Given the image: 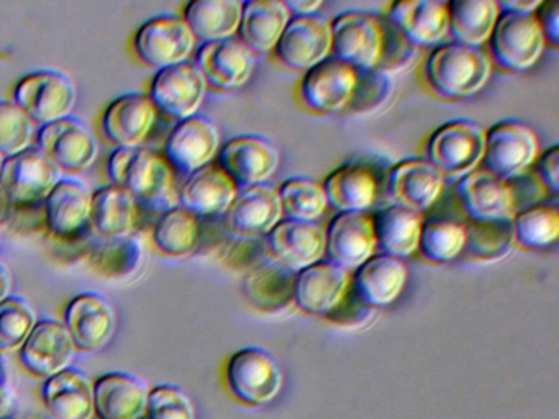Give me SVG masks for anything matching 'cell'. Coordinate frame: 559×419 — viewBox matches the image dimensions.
Listing matches in <instances>:
<instances>
[{"instance_id":"6da1fadb","label":"cell","mask_w":559,"mask_h":419,"mask_svg":"<svg viewBox=\"0 0 559 419\" xmlns=\"http://www.w3.org/2000/svg\"><path fill=\"white\" fill-rule=\"evenodd\" d=\"M107 172L140 206L166 210L178 206L176 173L165 157L148 147H117L107 160Z\"/></svg>"},{"instance_id":"7a4b0ae2","label":"cell","mask_w":559,"mask_h":419,"mask_svg":"<svg viewBox=\"0 0 559 419\" xmlns=\"http://www.w3.org/2000/svg\"><path fill=\"white\" fill-rule=\"evenodd\" d=\"M492 64L479 48L448 43L428 56L425 79L444 98H466L477 94L489 81Z\"/></svg>"},{"instance_id":"3957f363","label":"cell","mask_w":559,"mask_h":419,"mask_svg":"<svg viewBox=\"0 0 559 419\" xmlns=\"http://www.w3.org/2000/svg\"><path fill=\"white\" fill-rule=\"evenodd\" d=\"M58 182L60 170L34 146L4 157L0 169V195L5 205L19 212L44 206Z\"/></svg>"},{"instance_id":"277c9868","label":"cell","mask_w":559,"mask_h":419,"mask_svg":"<svg viewBox=\"0 0 559 419\" xmlns=\"http://www.w3.org/2000/svg\"><path fill=\"white\" fill-rule=\"evenodd\" d=\"M227 385L238 402L266 406L280 396L284 373L280 362L263 347H245L230 357L225 370Z\"/></svg>"},{"instance_id":"5b68a950","label":"cell","mask_w":559,"mask_h":419,"mask_svg":"<svg viewBox=\"0 0 559 419\" xmlns=\"http://www.w3.org/2000/svg\"><path fill=\"white\" fill-rule=\"evenodd\" d=\"M332 52L355 71H369L381 64L388 29L368 13H343L332 23Z\"/></svg>"},{"instance_id":"8992f818","label":"cell","mask_w":559,"mask_h":419,"mask_svg":"<svg viewBox=\"0 0 559 419\" xmlns=\"http://www.w3.org/2000/svg\"><path fill=\"white\" fill-rule=\"evenodd\" d=\"M486 130L467 120L441 124L427 144V163L443 176H466L484 156Z\"/></svg>"},{"instance_id":"52a82bcc","label":"cell","mask_w":559,"mask_h":419,"mask_svg":"<svg viewBox=\"0 0 559 419\" xmlns=\"http://www.w3.org/2000/svg\"><path fill=\"white\" fill-rule=\"evenodd\" d=\"M538 156V137L533 128L520 121L507 120L486 131L483 170L503 180L525 172Z\"/></svg>"},{"instance_id":"ba28073f","label":"cell","mask_w":559,"mask_h":419,"mask_svg":"<svg viewBox=\"0 0 559 419\" xmlns=\"http://www.w3.org/2000/svg\"><path fill=\"white\" fill-rule=\"evenodd\" d=\"M14 101L34 123L44 127L71 113L76 104V87L63 72H32L15 85Z\"/></svg>"},{"instance_id":"9c48e42d","label":"cell","mask_w":559,"mask_h":419,"mask_svg":"<svg viewBox=\"0 0 559 419\" xmlns=\"http://www.w3.org/2000/svg\"><path fill=\"white\" fill-rule=\"evenodd\" d=\"M493 61L507 71L522 72L535 65L546 39L535 15L500 12L490 35Z\"/></svg>"},{"instance_id":"30bf717a","label":"cell","mask_w":559,"mask_h":419,"mask_svg":"<svg viewBox=\"0 0 559 419\" xmlns=\"http://www.w3.org/2000/svg\"><path fill=\"white\" fill-rule=\"evenodd\" d=\"M207 82L194 62L159 69L150 85L148 97L159 113L173 120L194 117L204 101Z\"/></svg>"},{"instance_id":"8fae6325","label":"cell","mask_w":559,"mask_h":419,"mask_svg":"<svg viewBox=\"0 0 559 419\" xmlns=\"http://www.w3.org/2000/svg\"><path fill=\"white\" fill-rule=\"evenodd\" d=\"M194 48L195 36L182 16L159 15L146 20L135 35L136 55L158 71L188 61Z\"/></svg>"},{"instance_id":"7c38bea8","label":"cell","mask_w":559,"mask_h":419,"mask_svg":"<svg viewBox=\"0 0 559 419\" xmlns=\"http://www.w3.org/2000/svg\"><path fill=\"white\" fill-rule=\"evenodd\" d=\"M38 149L60 172L80 173L96 160L97 141L83 121L67 117L38 130Z\"/></svg>"},{"instance_id":"4fadbf2b","label":"cell","mask_w":559,"mask_h":419,"mask_svg":"<svg viewBox=\"0 0 559 419\" xmlns=\"http://www.w3.org/2000/svg\"><path fill=\"white\" fill-rule=\"evenodd\" d=\"M218 167L230 177L238 190L260 185L280 167V151L266 137L243 134L218 151Z\"/></svg>"},{"instance_id":"5bb4252c","label":"cell","mask_w":559,"mask_h":419,"mask_svg":"<svg viewBox=\"0 0 559 419\" xmlns=\"http://www.w3.org/2000/svg\"><path fill=\"white\" fill-rule=\"evenodd\" d=\"M358 82V71L338 59H325L304 75L300 101L313 113H335L352 104Z\"/></svg>"},{"instance_id":"9a60e30c","label":"cell","mask_w":559,"mask_h":419,"mask_svg":"<svg viewBox=\"0 0 559 419\" xmlns=\"http://www.w3.org/2000/svg\"><path fill=\"white\" fill-rule=\"evenodd\" d=\"M456 192L469 222H510L519 213L512 183L486 170L466 173Z\"/></svg>"},{"instance_id":"2e32d148","label":"cell","mask_w":559,"mask_h":419,"mask_svg":"<svg viewBox=\"0 0 559 419\" xmlns=\"http://www.w3.org/2000/svg\"><path fill=\"white\" fill-rule=\"evenodd\" d=\"M221 146V133L211 120L191 117L179 121L165 143V159L175 173L191 176L212 163Z\"/></svg>"},{"instance_id":"e0dca14e","label":"cell","mask_w":559,"mask_h":419,"mask_svg":"<svg viewBox=\"0 0 559 419\" xmlns=\"http://www.w3.org/2000/svg\"><path fill=\"white\" fill-rule=\"evenodd\" d=\"M277 58L294 71H309L332 52V25L319 15L289 20L276 48Z\"/></svg>"},{"instance_id":"ac0fdd59","label":"cell","mask_w":559,"mask_h":419,"mask_svg":"<svg viewBox=\"0 0 559 419\" xmlns=\"http://www.w3.org/2000/svg\"><path fill=\"white\" fill-rule=\"evenodd\" d=\"M277 190L267 183L238 190L231 205L224 213L225 231L243 239L267 236L283 219Z\"/></svg>"},{"instance_id":"d6986e66","label":"cell","mask_w":559,"mask_h":419,"mask_svg":"<svg viewBox=\"0 0 559 419\" xmlns=\"http://www.w3.org/2000/svg\"><path fill=\"white\" fill-rule=\"evenodd\" d=\"M325 255L343 271H356L376 254L374 225L366 213H338L325 229Z\"/></svg>"},{"instance_id":"ffe728a7","label":"cell","mask_w":559,"mask_h":419,"mask_svg":"<svg viewBox=\"0 0 559 419\" xmlns=\"http://www.w3.org/2000/svg\"><path fill=\"white\" fill-rule=\"evenodd\" d=\"M325 241V229L319 223L286 218L271 229L267 249L284 268L300 272L322 261Z\"/></svg>"},{"instance_id":"44dd1931","label":"cell","mask_w":559,"mask_h":419,"mask_svg":"<svg viewBox=\"0 0 559 419\" xmlns=\"http://www.w3.org/2000/svg\"><path fill=\"white\" fill-rule=\"evenodd\" d=\"M195 65L205 82L217 91H235L253 74L254 56L240 39L204 43L195 56Z\"/></svg>"},{"instance_id":"7402d4cb","label":"cell","mask_w":559,"mask_h":419,"mask_svg":"<svg viewBox=\"0 0 559 419\" xmlns=\"http://www.w3.org/2000/svg\"><path fill=\"white\" fill-rule=\"evenodd\" d=\"M64 326L73 339L74 349L96 352L112 337L116 313L109 301L100 295L81 294L68 303Z\"/></svg>"},{"instance_id":"603a6c76","label":"cell","mask_w":559,"mask_h":419,"mask_svg":"<svg viewBox=\"0 0 559 419\" xmlns=\"http://www.w3.org/2000/svg\"><path fill=\"white\" fill-rule=\"evenodd\" d=\"M348 272L332 262H317L294 277L293 297L306 313L330 314L340 307L349 288Z\"/></svg>"},{"instance_id":"cb8c5ba5","label":"cell","mask_w":559,"mask_h":419,"mask_svg":"<svg viewBox=\"0 0 559 419\" xmlns=\"http://www.w3.org/2000/svg\"><path fill=\"white\" fill-rule=\"evenodd\" d=\"M91 196L83 183L60 180L44 202L48 231L64 241L83 238L91 228Z\"/></svg>"},{"instance_id":"d4e9b609","label":"cell","mask_w":559,"mask_h":419,"mask_svg":"<svg viewBox=\"0 0 559 419\" xmlns=\"http://www.w3.org/2000/svg\"><path fill=\"white\" fill-rule=\"evenodd\" d=\"M19 350L22 363L35 375L47 380L67 369L76 349L64 323L41 320Z\"/></svg>"},{"instance_id":"484cf974","label":"cell","mask_w":559,"mask_h":419,"mask_svg":"<svg viewBox=\"0 0 559 419\" xmlns=\"http://www.w3.org/2000/svg\"><path fill=\"white\" fill-rule=\"evenodd\" d=\"M158 110L148 95H122L104 113V133L119 147H139L152 134Z\"/></svg>"},{"instance_id":"4316f807","label":"cell","mask_w":559,"mask_h":419,"mask_svg":"<svg viewBox=\"0 0 559 419\" xmlns=\"http://www.w3.org/2000/svg\"><path fill=\"white\" fill-rule=\"evenodd\" d=\"M148 393L130 373H106L94 383V412L97 419H146Z\"/></svg>"},{"instance_id":"83f0119b","label":"cell","mask_w":559,"mask_h":419,"mask_svg":"<svg viewBox=\"0 0 559 419\" xmlns=\"http://www.w3.org/2000/svg\"><path fill=\"white\" fill-rule=\"evenodd\" d=\"M407 282V265L402 259L374 254L356 268L353 294L365 307L382 308L397 300Z\"/></svg>"},{"instance_id":"f1b7e54d","label":"cell","mask_w":559,"mask_h":419,"mask_svg":"<svg viewBox=\"0 0 559 419\" xmlns=\"http://www.w3.org/2000/svg\"><path fill=\"white\" fill-rule=\"evenodd\" d=\"M443 190V176L424 159H411L392 167L388 192L399 206L415 213L430 208Z\"/></svg>"},{"instance_id":"f546056e","label":"cell","mask_w":559,"mask_h":419,"mask_svg":"<svg viewBox=\"0 0 559 419\" xmlns=\"http://www.w3.org/2000/svg\"><path fill=\"white\" fill-rule=\"evenodd\" d=\"M41 398L51 419H93L94 385L81 370L67 367L45 380Z\"/></svg>"},{"instance_id":"4dcf8cb0","label":"cell","mask_w":559,"mask_h":419,"mask_svg":"<svg viewBox=\"0 0 559 419\" xmlns=\"http://www.w3.org/2000/svg\"><path fill=\"white\" fill-rule=\"evenodd\" d=\"M237 192V185L221 167L207 164L188 176L178 190V202L195 216L224 215Z\"/></svg>"},{"instance_id":"1f68e13d","label":"cell","mask_w":559,"mask_h":419,"mask_svg":"<svg viewBox=\"0 0 559 419\" xmlns=\"http://www.w3.org/2000/svg\"><path fill=\"white\" fill-rule=\"evenodd\" d=\"M139 222V202L122 187L109 183L91 196V228L100 239L130 238Z\"/></svg>"},{"instance_id":"d6a6232c","label":"cell","mask_w":559,"mask_h":419,"mask_svg":"<svg viewBox=\"0 0 559 419\" xmlns=\"http://www.w3.org/2000/svg\"><path fill=\"white\" fill-rule=\"evenodd\" d=\"M389 20L395 32L411 45H437L448 35V3L395 2L389 9Z\"/></svg>"},{"instance_id":"836d02e7","label":"cell","mask_w":559,"mask_h":419,"mask_svg":"<svg viewBox=\"0 0 559 419\" xmlns=\"http://www.w3.org/2000/svg\"><path fill=\"white\" fill-rule=\"evenodd\" d=\"M289 20L290 12L286 2L257 0L243 3L238 26L240 41L251 52L273 51Z\"/></svg>"},{"instance_id":"e575fe53","label":"cell","mask_w":559,"mask_h":419,"mask_svg":"<svg viewBox=\"0 0 559 419\" xmlns=\"http://www.w3.org/2000/svg\"><path fill=\"white\" fill-rule=\"evenodd\" d=\"M326 200L340 213H365L378 199V179L368 167L346 164L323 182Z\"/></svg>"},{"instance_id":"d590c367","label":"cell","mask_w":559,"mask_h":419,"mask_svg":"<svg viewBox=\"0 0 559 419\" xmlns=\"http://www.w3.org/2000/svg\"><path fill=\"white\" fill-rule=\"evenodd\" d=\"M376 242L382 254L404 259L414 254L420 241L424 218L420 213L412 212L404 206L392 205L381 210L372 218Z\"/></svg>"},{"instance_id":"8d00e7d4","label":"cell","mask_w":559,"mask_h":419,"mask_svg":"<svg viewBox=\"0 0 559 419\" xmlns=\"http://www.w3.org/2000/svg\"><path fill=\"white\" fill-rule=\"evenodd\" d=\"M500 16L499 2L454 0L448 3V33L454 43L479 48L492 35Z\"/></svg>"},{"instance_id":"74e56055","label":"cell","mask_w":559,"mask_h":419,"mask_svg":"<svg viewBox=\"0 0 559 419\" xmlns=\"http://www.w3.org/2000/svg\"><path fill=\"white\" fill-rule=\"evenodd\" d=\"M243 2L238 0H194L185 10V22L195 39L205 43L228 39L238 32Z\"/></svg>"},{"instance_id":"f35d334b","label":"cell","mask_w":559,"mask_h":419,"mask_svg":"<svg viewBox=\"0 0 559 419\" xmlns=\"http://www.w3.org/2000/svg\"><path fill=\"white\" fill-rule=\"evenodd\" d=\"M201 219L182 206H173L159 215L153 229V241L159 251L173 258H185L198 249Z\"/></svg>"},{"instance_id":"ab89813d","label":"cell","mask_w":559,"mask_h":419,"mask_svg":"<svg viewBox=\"0 0 559 419\" xmlns=\"http://www.w3.org/2000/svg\"><path fill=\"white\" fill-rule=\"evenodd\" d=\"M90 262L104 277H129L142 265V246L133 238L103 239L90 246Z\"/></svg>"},{"instance_id":"60d3db41","label":"cell","mask_w":559,"mask_h":419,"mask_svg":"<svg viewBox=\"0 0 559 419\" xmlns=\"http://www.w3.org/2000/svg\"><path fill=\"white\" fill-rule=\"evenodd\" d=\"M284 215L297 222H317L329 206L322 183L309 177H293L277 190Z\"/></svg>"},{"instance_id":"b9f144b4","label":"cell","mask_w":559,"mask_h":419,"mask_svg":"<svg viewBox=\"0 0 559 419\" xmlns=\"http://www.w3.org/2000/svg\"><path fill=\"white\" fill-rule=\"evenodd\" d=\"M513 241L525 249H543L559 235V212L555 205H535L512 218Z\"/></svg>"},{"instance_id":"7bdbcfd3","label":"cell","mask_w":559,"mask_h":419,"mask_svg":"<svg viewBox=\"0 0 559 419\" xmlns=\"http://www.w3.org/2000/svg\"><path fill=\"white\" fill-rule=\"evenodd\" d=\"M466 242L464 225L450 219H428L421 225L418 251L428 261L450 262L463 252Z\"/></svg>"},{"instance_id":"ee69618b","label":"cell","mask_w":559,"mask_h":419,"mask_svg":"<svg viewBox=\"0 0 559 419\" xmlns=\"http://www.w3.org/2000/svg\"><path fill=\"white\" fill-rule=\"evenodd\" d=\"M466 242L463 251L480 261L503 258L513 242L512 219L510 222L479 223L464 225Z\"/></svg>"},{"instance_id":"f6af8a7d","label":"cell","mask_w":559,"mask_h":419,"mask_svg":"<svg viewBox=\"0 0 559 419\" xmlns=\"http://www.w3.org/2000/svg\"><path fill=\"white\" fill-rule=\"evenodd\" d=\"M35 324V311L22 298H5L0 303V352L21 349Z\"/></svg>"},{"instance_id":"bcb514c9","label":"cell","mask_w":559,"mask_h":419,"mask_svg":"<svg viewBox=\"0 0 559 419\" xmlns=\"http://www.w3.org/2000/svg\"><path fill=\"white\" fill-rule=\"evenodd\" d=\"M35 123L15 101H0V156L9 157L31 147Z\"/></svg>"},{"instance_id":"7dc6e473","label":"cell","mask_w":559,"mask_h":419,"mask_svg":"<svg viewBox=\"0 0 559 419\" xmlns=\"http://www.w3.org/2000/svg\"><path fill=\"white\" fill-rule=\"evenodd\" d=\"M146 419H195V409L179 386L158 385L150 390Z\"/></svg>"},{"instance_id":"c3c4849f","label":"cell","mask_w":559,"mask_h":419,"mask_svg":"<svg viewBox=\"0 0 559 419\" xmlns=\"http://www.w3.org/2000/svg\"><path fill=\"white\" fill-rule=\"evenodd\" d=\"M536 173L546 190L558 195L559 192V147L552 146L536 163Z\"/></svg>"},{"instance_id":"681fc988","label":"cell","mask_w":559,"mask_h":419,"mask_svg":"<svg viewBox=\"0 0 559 419\" xmlns=\"http://www.w3.org/2000/svg\"><path fill=\"white\" fill-rule=\"evenodd\" d=\"M536 20L542 26L546 43L558 48L559 41V5L556 2H542L535 12Z\"/></svg>"},{"instance_id":"f907efd6","label":"cell","mask_w":559,"mask_h":419,"mask_svg":"<svg viewBox=\"0 0 559 419\" xmlns=\"http://www.w3.org/2000/svg\"><path fill=\"white\" fill-rule=\"evenodd\" d=\"M539 0H532V2H520V0H513V2H500V12L519 13V15H535L536 10L539 7Z\"/></svg>"},{"instance_id":"816d5d0a","label":"cell","mask_w":559,"mask_h":419,"mask_svg":"<svg viewBox=\"0 0 559 419\" xmlns=\"http://www.w3.org/2000/svg\"><path fill=\"white\" fill-rule=\"evenodd\" d=\"M322 5V2H304V0H297V2H286V7L289 9L290 15L296 13V16L316 15Z\"/></svg>"},{"instance_id":"f5cc1de1","label":"cell","mask_w":559,"mask_h":419,"mask_svg":"<svg viewBox=\"0 0 559 419\" xmlns=\"http://www.w3.org/2000/svg\"><path fill=\"white\" fill-rule=\"evenodd\" d=\"M12 409V393L5 386V383L0 380V419L8 418Z\"/></svg>"},{"instance_id":"db71d44e","label":"cell","mask_w":559,"mask_h":419,"mask_svg":"<svg viewBox=\"0 0 559 419\" xmlns=\"http://www.w3.org/2000/svg\"><path fill=\"white\" fill-rule=\"evenodd\" d=\"M9 291H11V275L8 268L0 264V303L9 297Z\"/></svg>"},{"instance_id":"11a10c76","label":"cell","mask_w":559,"mask_h":419,"mask_svg":"<svg viewBox=\"0 0 559 419\" xmlns=\"http://www.w3.org/2000/svg\"><path fill=\"white\" fill-rule=\"evenodd\" d=\"M2 163H4V157L0 156V169H2Z\"/></svg>"}]
</instances>
